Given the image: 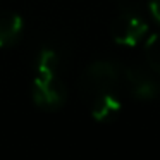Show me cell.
I'll return each mask as SVG.
<instances>
[{"label": "cell", "mask_w": 160, "mask_h": 160, "mask_svg": "<svg viewBox=\"0 0 160 160\" xmlns=\"http://www.w3.org/2000/svg\"><path fill=\"white\" fill-rule=\"evenodd\" d=\"M119 81V67L112 62L98 60L84 69L81 74L79 86L81 91L90 97H97L100 93H107L115 88Z\"/></svg>", "instance_id": "obj_1"}, {"label": "cell", "mask_w": 160, "mask_h": 160, "mask_svg": "<svg viewBox=\"0 0 160 160\" xmlns=\"http://www.w3.org/2000/svg\"><path fill=\"white\" fill-rule=\"evenodd\" d=\"M66 97V86L57 78V74L36 72V78L33 81V100L38 107L45 110H57L64 105Z\"/></svg>", "instance_id": "obj_2"}, {"label": "cell", "mask_w": 160, "mask_h": 160, "mask_svg": "<svg viewBox=\"0 0 160 160\" xmlns=\"http://www.w3.org/2000/svg\"><path fill=\"white\" fill-rule=\"evenodd\" d=\"M146 31H148V26L145 19L138 12L131 11H124L119 18L114 19L110 26V35L114 42L126 47H134L145 36Z\"/></svg>", "instance_id": "obj_3"}, {"label": "cell", "mask_w": 160, "mask_h": 160, "mask_svg": "<svg viewBox=\"0 0 160 160\" xmlns=\"http://www.w3.org/2000/svg\"><path fill=\"white\" fill-rule=\"evenodd\" d=\"M126 79L131 88V93L139 100H153L160 97V84L153 79L141 67H129L126 69Z\"/></svg>", "instance_id": "obj_4"}, {"label": "cell", "mask_w": 160, "mask_h": 160, "mask_svg": "<svg viewBox=\"0 0 160 160\" xmlns=\"http://www.w3.org/2000/svg\"><path fill=\"white\" fill-rule=\"evenodd\" d=\"M122 110V105L115 95L110 91L107 93H100L93 97V103H91V115L95 121L98 122H112L119 117Z\"/></svg>", "instance_id": "obj_5"}, {"label": "cell", "mask_w": 160, "mask_h": 160, "mask_svg": "<svg viewBox=\"0 0 160 160\" xmlns=\"http://www.w3.org/2000/svg\"><path fill=\"white\" fill-rule=\"evenodd\" d=\"M22 31V19L12 11L0 12V47H11Z\"/></svg>", "instance_id": "obj_6"}, {"label": "cell", "mask_w": 160, "mask_h": 160, "mask_svg": "<svg viewBox=\"0 0 160 160\" xmlns=\"http://www.w3.org/2000/svg\"><path fill=\"white\" fill-rule=\"evenodd\" d=\"M59 69V57L52 48H43L36 60V72L43 74H57Z\"/></svg>", "instance_id": "obj_7"}, {"label": "cell", "mask_w": 160, "mask_h": 160, "mask_svg": "<svg viewBox=\"0 0 160 160\" xmlns=\"http://www.w3.org/2000/svg\"><path fill=\"white\" fill-rule=\"evenodd\" d=\"M145 57L155 72L160 74V33L150 36V40L145 45Z\"/></svg>", "instance_id": "obj_8"}, {"label": "cell", "mask_w": 160, "mask_h": 160, "mask_svg": "<svg viewBox=\"0 0 160 160\" xmlns=\"http://www.w3.org/2000/svg\"><path fill=\"white\" fill-rule=\"evenodd\" d=\"M150 12H152L153 19L160 24V0H152L150 2Z\"/></svg>", "instance_id": "obj_9"}]
</instances>
